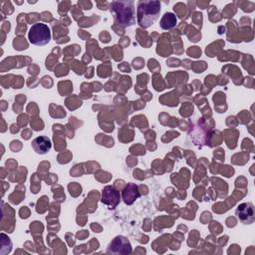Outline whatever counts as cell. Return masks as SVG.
Returning <instances> with one entry per match:
<instances>
[{
    "label": "cell",
    "instance_id": "5b68a950",
    "mask_svg": "<svg viewBox=\"0 0 255 255\" xmlns=\"http://www.w3.org/2000/svg\"><path fill=\"white\" fill-rule=\"evenodd\" d=\"M235 215L243 224H252L255 221V207L251 202H243L237 206Z\"/></svg>",
    "mask_w": 255,
    "mask_h": 255
},
{
    "label": "cell",
    "instance_id": "ba28073f",
    "mask_svg": "<svg viewBox=\"0 0 255 255\" xmlns=\"http://www.w3.org/2000/svg\"><path fill=\"white\" fill-rule=\"evenodd\" d=\"M31 146L34 149V151L38 154H45L48 151H50L52 147L51 140L48 136L40 135L36 138H34L31 142Z\"/></svg>",
    "mask_w": 255,
    "mask_h": 255
},
{
    "label": "cell",
    "instance_id": "6da1fadb",
    "mask_svg": "<svg viewBox=\"0 0 255 255\" xmlns=\"http://www.w3.org/2000/svg\"><path fill=\"white\" fill-rule=\"evenodd\" d=\"M110 11L114 16L115 23L122 27H128L135 23L133 1H113L110 4Z\"/></svg>",
    "mask_w": 255,
    "mask_h": 255
},
{
    "label": "cell",
    "instance_id": "9c48e42d",
    "mask_svg": "<svg viewBox=\"0 0 255 255\" xmlns=\"http://www.w3.org/2000/svg\"><path fill=\"white\" fill-rule=\"evenodd\" d=\"M159 24H160L161 29L170 30L173 27H175V25H176V17L174 14L167 12L162 16Z\"/></svg>",
    "mask_w": 255,
    "mask_h": 255
},
{
    "label": "cell",
    "instance_id": "277c9868",
    "mask_svg": "<svg viewBox=\"0 0 255 255\" xmlns=\"http://www.w3.org/2000/svg\"><path fill=\"white\" fill-rule=\"evenodd\" d=\"M107 253L115 255H127L131 253V245L128 239L123 235L116 236L108 245Z\"/></svg>",
    "mask_w": 255,
    "mask_h": 255
},
{
    "label": "cell",
    "instance_id": "7a4b0ae2",
    "mask_svg": "<svg viewBox=\"0 0 255 255\" xmlns=\"http://www.w3.org/2000/svg\"><path fill=\"white\" fill-rule=\"evenodd\" d=\"M160 2L159 1H138L136 7L137 24L146 29L151 26L159 17Z\"/></svg>",
    "mask_w": 255,
    "mask_h": 255
},
{
    "label": "cell",
    "instance_id": "8992f818",
    "mask_svg": "<svg viewBox=\"0 0 255 255\" xmlns=\"http://www.w3.org/2000/svg\"><path fill=\"white\" fill-rule=\"evenodd\" d=\"M102 203L106 204L109 209H114L120 202V191L114 186L107 185L102 191Z\"/></svg>",
    "mask_w": 255,
    "mask_h": 255
},
{
    "label": "cell",
    "instance_id": "52a82bcc",
    "mask_svg": "<svg viewBox=\"0 0 255 255\" xmlns=\"http://www.w3.org/2000/svg\"><path fill=\"white\" fill-rule=\"evenodd\" d=\"M139 196H140V193L138 191V186L132 182L127 183L122 191L123 200L128 205L132 204Z\"/></svg>",
    "mask_w": 255,
    "mask_h": 255
},
{
    "label": "cell",
    "instance_id": "3957f363",
    "mask_svg": "<svg viewBox=\"0 0 255 255\" xmlns=\"http://www.w3.org/2000/svg\"><path fill=\"white\" fill-rule=\"evenodd\" d=\"M52 35L48 25L38 22L31 26L28 32V39L32 45L44 46L51 41Z\"/></svg>",
    "mask_w": 255,
    "mask_h": 255
}]
</instances>
